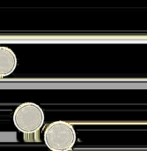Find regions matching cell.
Returning <instances> with one entry per match:
<instances>
[{
  "instance_id": "cell-1",
  "label": "cell",
  "mask_w": 147,
  "mask_h": 151,
  "mask_svg": "<svg viewBox=\"0 0 147 151\" xmlns=\"http://www.w3.org/2000/svg\"><path fill=\"white\" fill-rule=\"evenodd\" d=\"M43 138L46 146L51 151H70L76 142L77 134L71 124L55 121L46 127Z\"/></svg>"
},
{
  "instance_id": "cell-2",
  "label": "cell",
  "mask_w": 147,
  "mask_h": 151,
  "mask_svg": "<svg viewBox=\"0 0 147 151\" xmlns=\"http://www.w3.org/2000/svg\"><path fill=\"white\" fill-rule=\"evenodd\" d=\"M44 112L36 104L26 102L14 111L12 120L15 127L23 134H32L40 130L44 123Z\"/></svg>"
},
{
  "instance_id": "cell-3",
  "label": "cell",
  "mask_w": 147,
  "mask_h": 151,
  "mask_svg": "<svg viewBox=\"0 0 147 151\" xmlns=\"http://www.w3.org/2000/svg\"><path fill=\"white\" fill-rule=\"evenodd\" d=\"M17 64V57L13 50L8 47L0 46V78L12 73Z\"/></svg>"
}]
</instances>
